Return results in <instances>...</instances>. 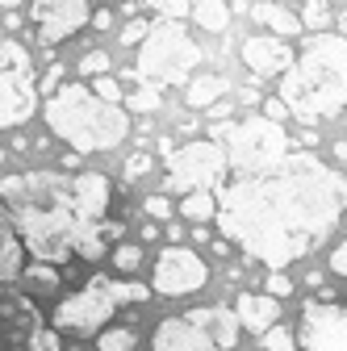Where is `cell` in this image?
Returning <instances> with one entry per match:
<instances>
[{
	"label": "cell",
	"mask_w": 347,
	"mask_h": 351,
	"mask_svg": "<svg viewBox=\"0 0 347 351\" xmlns=\"http://www.w3.org/2000/svg\"><path fill=\"white\" fill-rule=\"evenodd\" d=\"M163 105V97H159V88H151V84H139L134 93L125 97V109L130 113H155Z\"/></svg>",
	"instance_id": "484cf974"
},
{
	"label": "cell",
	"mask_w": 347,
	"mask_h": 351,
	"mask_svg": "<svg viewBox=\"0 0 347 351\" xmlns=\"http://www.w3.org/2000/svg\"><path fill=\"white\" fill-rule=\"evenodd\" d=\"M163 234H167V243H171V247H180V239H184V230H180L176 222H167V230H163Z\"/></svg>",
	"instance_id": "ab89813d"
},
{
	"label": "cell",
	"mask_w": 347,
	"mask_h": 351,
	"mask_svg": "<svg viewBox=\"0 0 347 351\" xmlns=\"http://www.w3.org/2000/svg\"><path fill=\"white\" fill-rule=\"evenodd\" d=\"M193 21L205 34H226L230 29V5L226 0H193Z\"/></svg>",
	"instance_id": "ffe728a7"
},
{
	"label": "cell",
	"mask_w": 347,
	"mask_h": 351,
	"mask_svg": "<svg viewBox=\"0 0 347 351\" xmlns=\"http://www.w3.org/2000/svg\"><path fill=\"white\" fill-rule=\"evenodd\" d=\"M251 17L264 25V29H272L276 38H293V34L306 29V25H301V17H293L285 5H276V0H255V5H251Z\"/></svg>",
	"instance_id": "ac0fdd59"
},
{
	"label": "cell",
	"mask_w": 347,
	"mask_h": 351,
	"mask_svg": "<svg viewBox=\"0 0 347 351\" xmlns=\"http://www.w3.org/2000/svg\"><path fill=\"white\" fill-rule=\"evenodd\" d=\"M38 93L42 88H38L29 51L17 38H5V47H0V121H5V130H17L34 117Z\"/></svg>",
	"instance_id": "ba28073f"
},
{
	"label": "cell",
	"mask_w": 347,
	"mask_h": 351,
	"mask_svg": "<svg viewBox=\"0 0 347 351\" xmlns=\"http://www.w3.org/2000/svg\"><path fill=\"white\" fill-rule=\"evenodd\" d=\"M264 293H268V297H289V293H293V280H289L285 272H268V276H264Z\"/></svg>",
	"instance_id": "836d02e7"
},
{
	"label": "cell",
	"mask_w": 347,
	"mask_h": 351,
	"mask_svg": "<svg viewBox=\"0 0 347 351\" xmlns=\"http://www.w3.org/2000/svg\"><path fill=\"white\" fill-rule=\"evenodd\" d=\"M29 268V247L21 239V230L13 222H5V247H0V272H5V280H21Z\"/></svg>",
	"instance_id": "d6986e66"
},
{
	"label": "cell",
	"mask_w": 347,
	"mask_h": 351,
	"mask_svg": "<svg viewBox=\"0 0 347 351\" xmlns=\"http://www.w3.org/2000/svg\"><path fill=\"white\" fill-rule=\"evenodd\" d=\"M47 125L71 151L101 155L130 138V109L101 101L88 80H71L55 97H47Z\"/></svg>",
	"instance_id": "277c9868"
},
{
	"label": "cell",
	"mask_w": 347,
	"mask_h": 351,
	"mask_svg": "<svg viewBox=\"0 0 347 351\" xmlns=\"http://www.w3.org/2000/svg\"><path fill=\"white\" fill-rule=\"evenodd\" d=\"M113 314H117V297H113V276H93L80 293L63 297L55 305V330L59 335H71V339H97L101 330L113 326Z\"/></svg>",
	"instance_id": "52a82bcc"
},
{
	"label": "cell",
	"mask_w": 347,
	"mask_h": 351,
	"mask_svg": "<svg viewBox=\"0 0 347 351\" xmlns=\"http://www.w3.org/2000/svg\"><path fill=\"white\" fill-rule=\"evenodd\" d=\"M235 314L243 322V330L264 339L276 322H280V297H268V293H239L235 297Z\"/></svg>",
	"instance_id": "9a60e30c"
},
{
	"label": "cell",
	"mask_w": 347,
	"mask_h": 351,
	"mask_svg": "<svg viewBox=\"0 0 347 351\" xmlns=\"http://www.w3.org/2000/svg\"><path fill=\"white\" fill-rule=\"evenodd\" d=\"M243 63L255 80H272V75H285L293 63H297V51L289 47V38H276V34H251L243 38Z\"/></svg>",
	"instance_id": "4fadbf2b"
},
{
	"label": "cell",
	"mask_w": 347,
	"mask_h": 351,
	"mask_svg": "<svg viewBox=\"0 0 347 351\" xmlns=\"http://www.w3.org/2000/svg\"><path fill=\"white\" fill-rule=\"evenodd\" d=\"M331 272L347 280V239H343V243H339V247L331 251Z\"/></svg>",
	"instance_id": "d590c367"
},
{
	"label": "cell",
	"mask_w": 347,
	"mask_h": 351,
	"mask_svg": "<svg viewBox=\"0 0 347 351\" xmlns=\"http://www.w3.org/2000/svg\"><path fill=\"white\" fill-rule=\"evenodd\" d=\"M301 25L326 34L331 29V0H301Z\"/></svg>",
	"instance_id": "603a6c76"
},
{
	"label": "cell",
	"mask_w": 347,
	"mask_h": 351,
	"mask_svg": "<svg viewBox=\"0 0 347 351\" xmlns=\"http://www.w3.org/2000/svg\"><path fill=\"white\" fill-rule=\"evenodd\" d=\"M151 29H155V25H151L147 17H130V21L117 29V42H121V47H143V42L151 38Z\"/></svg>",
	"instance_id": "f1b7e54d"
},
{
	"label": "cell",
	"mask_w": 347,
	"mask_h": 351,
	"mask_svg": "<svg viewBox=\"0 0 347 351\" xmlns=\"http://www.w3.org/2000/svg\"><path fill=\"white\" fill-rule=\"evenodd\" d=\"M226 93H230V80L222 71H205V75H193V84L184 88V105L189 109H213Z\"/></svg>",
	"instance_id": "e0dca14e"
},
{
	"label": "cell",
	"mask_w": 347,
	"mask_h": 351,
	"mask_svg": "<svg viewBox=\"0 0 347 351\" xmlns=\"http://www.w3.org/2000/svg\"><path fill=\"white\" fill-rule=\"evenodd\" d=\"M201 63V47L193 42V34L180 21H155L151 38L139 47V63L130 71L134 84H151V88H176V84H193V71Z\"/></svg>",
	"instance_id": "5b68a950"
},
{
	"label": "cell",
	"mask_w": 347,
	"mask_h": 351,
	"mask_svg": "<svg viewBox=\"0 0 347 351\" xmlns=\"http://www.w3.org/2000/svg\"><path fill=\"white\" fill-rule=\"evenodd\" d=\"M5 222H13L34 259L71 263L105 259V247L121 239V222H105L113 205V180L101 171H13L0 184Z\"/></svg>",
	"instance_id": "7a4b0ae2"
},
{
	"label": "cell",
	"mask_w": 347,
	"mask_h": 351,
	"mask_svg": "<svg viewBox=\"0 0 347 351\" xmlns=\"http://www.w3.org/2000/svg\"><path fill=\"white\" fill-rule=\"evenodd\" d=\"M264 117H272V121H285V117H293V109H289L280 97H264Z\"/></svg>",
	"instance_id": "e575fe53"
},
{
	"label": "cell",
	"mask_w": 347,
	"mask_h": 351,
	"mask_svg": "<svg viewBox=\"0 0 347 351\" xmlns=\"http://www.w3.org/2000/svg\"><path fill=\"white\" fill-rule=\"evenodd\" d=\"M339 34L347 38V13H339Z\"/></svg>",
	"instance_id": "7bdbcfd3"
},
{
	"label": "cell",
	"mask_w": 347,
	"mask_h": 351,
	"mask_svg": "<svg viewBox=\"0 0 347 351\" xmlns=\"http://www.w3.org/2000/svg\"><path fill=\"white\" fill-rule=\"evenodd\" d=\"M139 263H143V247H139V243H117V247H113V268H117L121 276L139 272Z\"/></svg>",
	"instance_id": "83f0119b"
},
{
	"label": "cell",
	"mask_w": 347,
	"mask_h": 351,
	"mask_svg": "<svg viewBox=\"0 0 347 351\" xmlns=\"http://www.w3.org/2000/svg\"><path fill=\"white\" fill-rule=\"evenodd\" d=\"M189 318H193L197 326H205L222 351H235V347H239L243 322H239V314H235V305H205V310H189Z\"/></svg>",
	"instance_id": "2e32d148"
},
{
	"label": "cell",
	"mask_w": 347,
	"mask_h": 351,
	"mask_svg": "<svg viewBox=\"0 0 347 351\" xmlns=\"http://www.w3.org/2000/svg\"><path fill=\"white\" fill-rule=\"evenodd\" d=\"M209 280V263L193 251V247H163L151 263V289L159 297H189L197 289H205Z\"/></svg>",
	"instance_id": "8fae6325"
},
{
	"label": "cell",
	"mask_w": 347,
	"mask_h": 351,
	"mask_svg": "<svg viewBox=\"0 0 347 351\" xmlns=\"http://www.w3.org/2000/svg\"><path fill=\"white\" fill-rule=\"evenodd\" d=\"M151 171V155L147 151H134L125 159V180H143V176Z\"/></svg>",
	"instance_id": "1f68e13d"
},
{
	"label": "cell",
	"mask_w": 347,
	"mask_h": 351,
	"mask_svg": "<svg viewBox=\"0 0 347 351\" xmlns=\"http://www.w3.org/2000/svg\"><path fill=\"white\" fill-rule=\"evenodd\" d=\"M226 180H230V159L213 138L209 143H184L167 159V189H176L180 197L218 193Z\"/></svg>",
	"instance_id": "9c48e42d"
},
{
	"label": "cell",
	"mask_w": 347,
	"mask_h": 351,
	"mask_svg": "<svg viewBox=\"0 0 347 351\" xmlns=\"http://www.w3.org/2000/svg\"><path fill=\"white\" fill-rule=\"evenodd\" d=\"M335 159H339V163H347V143H335Z\"/></svg>",
	"instance_id": "60d3db41"
},
{
	"label": "cell",
	"mask_w": 347,
	"mask_h": 351,
	"mask_svg": "<svg viewBox=\"0 0 347 351\" xmlns=\"http://www.w3.org/2000/svg\"><path fill=\"white\" fill-rule=\"evenodd\" d=\"M213 143L226 151L230 176L268 171V167H276V163H285L293 155L280 121H272L264 113H251V117H239V121H218L213 125Z\"/></svg>",
	"instance_id": "8992f818"
},
{
	"label": "cell",
	"mask_w": 347,
	"mask_h": 351,
	"mask_svg": "<svg viewBox=\"0 0 347 351\" xmlns=\"http://www.w3.org/2000/svg\"><path fill=\"white\" fill-rule=\"evenodd\" d=\"M75 67H80L84 80H101V75H109V55L105 51H84V59Z\"/></svg>",
	"instance_id": "f546056e"
},
{
	"label": "cell",
	"mask_w": 347,
	"mask_h": 351,
	"mask_svg": "<svg viewBox=\"0 0 347 351\" xmlns=\"http://www.w3.org/2000/svg\"><path fill=\"white\" fill-rule=\"evenodd\" d=\"M293 117L322 121L347 109V38L343 34H310L297 51V63L280 75L276 93Z\"/></svg>",
	"instance_id": "3957f363"
},
{
	"label": "cell",
	"mask_w": 347,
	"mask_h": 351,
	"mask_svg": "<svg viewBox=\"0 0 347 351\" xmlns=\"http://www.w3.org/2000/svg\"><path fill=\"white\" fill-rule=\"evenodd\" d=\"M88 84L97 88V97H101V101H109V105H117V101H121V88H117V80H113V75H101V80H88Z\"/></svg>",
	"instance_id": "d6a6232c"
},
{
	"label": "cell",
	"mask_w": 347,
	"mask_h": 351,
	"mask_svg": "<svg viewBox=\"0 0 347 351\" xmlns=\"http://www.w3.org/2000/svg\"><path fill=\"white\" fill-rule=\"evenodd\" d=\"M259 347H264V351H301L297 330H293V326H285V322H276L264 339H259Z\"/></svg>",
	"instance_id": "d4e9b609"
},
{
	"label": "cell",
	"mask_w": 347,
	"mask_h": 351,
	"mask_svg": "<svg viewBox=\"0 0 347 351\" xmlns=\"http://www.w3.org/2000/svg\"><path fill=\"white\" fill-rule=\"evenodd\" d=\"M180 217H189V222H218V193L180 197Z\"/></svg>",
	"instance_id": "44dd1931"
},
{
	"label": "cell",
	"mask_w": 347,
	"mask_h": 351,
	"mask_svg": "<svg viewBox=\"0 0 347 351\" xmlns=\"http://www.w3.org/2000/svg\"><path fill=\"white\" fill-rule=\"evenodd\" d=\"M301 351H347V297L318 293L301 305L297 322Z\"/></svg>",
	"instance_id": "30bf717a"
},
{
	"label": "cell",
	"mask_w": 347,
	"mask_h": 351,
	"mask_svg": "<svg viewBox=\"0 0 347 351\" xmlns=\"http://www.w3.org/2000/svg\"><path fill=\"white\" fill-rule=\"evenodd\" d=\"M0 5H5V13H17V5H21V0H0Z\"/></svg>",
	"instance_id": "b9f144b4"
},
{
	"label": "cell",
	"mask_w": 347,
	"mask_h": 351,
	"mask_svg": "<svg viewBox=\"0 0 347 351\" xmlns=\"http://www.w3.org/2000/svg\"><path fill=\"white\" fill-rule=\"evenodd\" d=\"M347 209V176L322 163L314 151H293L285 163L230 176L218 189V230L239 243L247 259L285 272L314 255Z\"/></svg>",
	"instance_id": "6da1fadb"
},
{
	"label": "cell",
	"mask_w": 347,
	"mask_h": 351,
	"mask_svg": "<svg viewBox=\"0 0 347 351\" xmlns=\"http://www.w3.org/2000/svg\"><path fill=\"white\" fill-rule=\"evenodd\" d=\"M209 117H213V125H218V121H230V101H218V105L209 109Z\"/></svg>",
	"instance_id": "74e56055"
},
{
	"label": "cell",
	"mask_w": 347,
	"mask_h": 351,
	"mask_svg": "<svg viewBox=\"0 0 347 351\" xmlns=\"http://www.w3.org/2000/svg\"><path fill=\"white\" fill-rule=\"evenodd\" d=\"M134 343H139L134 326H109L97 335V351H134Z\"/></svg>",
	"instance_id": "cb8c5ba5"
},
{
	"label": "cell",
	"mask_w": 347,
	"mask_h": 351,
	"mask_svg": "<svg viewBox=\"0 0 347 351\" xmlns=\"http://www.w3.org/2000/svg\"><path fill=\"white\" fill-rule=\"evenodd\" d=\"M93 29H101V34L113 29V13H109V9H97V13H93Z\"/></svg>",
	"instance_id": "8d00e7d4"
},
{
	"label": "cell",
	"mask_w": 347,
	"mask_h": 351,
	"mask_svg": "<svg viewBox=\"0 0 347 351\" xmlns=\"http://www.w3.org/2000/svg\"><path fill=\"white\" fill-rule=\"evenodd\" d=\"M25 289H55L59 280H63V272H59V263H47V259H29V268H25Z\"/></svg>",
	"instance_id": "7402d4cb"
},
{
	"label": "cell",
	"mask_w": 347,
	"mask_h": 351,
	"mask_svg": "<svg viewBox=\"0 0 347 351\" xmlns=\"http://www.w3.org/2000/svg\"><path fill=\"white\" fill-rule=\"evenodd\" d=\"M318 147V130H301V151H314Z\"/></svg>",
	"instance_id": "f35d334b"
},
{
	"label": "cell",
	"mask_w": 347,
	"mask_h": 351,
	"mask_svg": "<svg viewBox=\"0 0 347 351\" xmlns=\"http://www.w3.org/2000/svg\"><path fill=\"white\" fill-rule=\"evenodd\" d=\"M151 351H222L213 343V335L205 326H197L189 314L180 318H163L151 335Z\"/></svg>",
	"instance_id": "5bb4252c"
},
{
	"label": "cell",
	"mask_w": 347,
	"mask_h": 351,
	"mask_svg": "<svg viewBox=\"0 0 347 351\" xmlns=\"http://www.w3.org/2000/svg\"><path fill=\"white\" fill-rule=\"evenodd\" d=\"M93 0H29V21L34 38L42 47H59L63 38L80 34L84 25H93Z\"/></svg>",
	"instance_id": "7c38bea8"
},
{
	"label": "cell",
	"mask_w": 347,
	"mask_h": 351,
	"mask_svg": "<svg viewBox=\"0 0 347 351\" xmlns=\"http://www.w3.org/2000/svg\"><path fill=\"white\" fill-rule=\"evenodd\" d=\"M143 9L159 13L163 21H180V17H193V0H143Z\"/></svg>",
	"instance_id": "4316f807"
},
{
	"label": "cell",
	"mask_w": 347,
	"mask_h": 351,
	"mask_svg": "<svg viewBox=\"0 0 347 351\" xmlns=\"http://www.w3.org/2000/svg\"><path fill=\"white\" fill-rule=\"evenodd\" d=\"M143 209H147V217H151V222H171V201H167L163 193L147 197V201H143Z\"/></svg>",
	"instance_id": "4dcf8cb0"
}]
</instances>
